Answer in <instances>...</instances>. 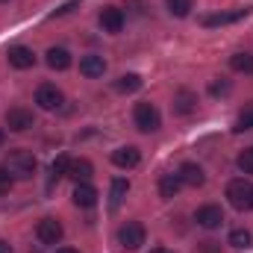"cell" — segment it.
Instances as JSON below:
<instances>
[{
    "instance_id": "14",
    "label": "cell",
    "mask_w": 253,
    "mask_h": 253,
    "mask_svg": "<svg viewBox=\"0 0 253 253\" xmlns=\"http://www.w3.org/2000/svg\"><path fill=\"white\" fill-rule=\"evenodd\" d=\"M180 180H183V186H191V189H197V186H203L206 183V174H203V168L200 165H194V162H186L180 171Z\"/></svg>"
},
{
    "instance_id": "11",
    "label": "cell",
    "mask_w": 253,
    "mask_h": 253,
    "mask_svg": "<svg viewBox=\"0 0 253 253\" xmlns=\"http://www.w3.org/2000/svg\"><path fill=\"white\" fill-rule=\"evenodd\" d=\"M248 15H251V9H236V12H218V15H206V18H200V24H203V27H224V24H236V21L248 18Z\"/></svg>"
},
{
    "instance_id": "26",
    "label": "cell",
    "mask_w": 253,
    "mask_h": 253,
    "mask_svg": "<svg viewBox=\"0 0 253 253\" xmlns=\"http://www.w3.org/2000/svg\"><path fill=\"white\" fill-rule=\"evenodd\" d=\"M209 94H212V97H224V94H230V80H224V77L212 80V83H209Z\"/></svg>"
},
{
    "instance_id": "23",
    "label": "cell",
    "mask_w": 253,
    "mask_h": 253,
    "mask_svg": "<svg viewBox=\"0 0 253 253\" xmlns=\"http://www.w3.org/2000/svg\"><path fill=\"white\" fill-rule=\"evenodd\" d=\"M68 168H71V159L68 156H56L53 159V165H50V186L59 183L62 177H68Z\"/></svg>"
},
{
    "instance_id": "1",
    "label": "cell",
    "mask_w": 253,
    "mask_h": 253,
    "mask_svg": "<svg viewBox=\"0 0 253 253\" xmlns=\"http://www.w3.org/2000/svg\"><path fill=\"white\" fill-rule=\"evenodd\" d=\"M15 180H30L36 171H39V162H36V156L30 153V150H12L9 156H6V165H3Z\"/></svg>"
},
{
    "instance_id": "17",
    "label": "cell",
    "mask_w": 253,
    "mask_h": 253,
    "mask_svg": "<svg viewBox=\"0 0 253 253\" xmlns=\"http://www.w3.org/2000/svg\"><path fill=\"white\" fill-rule=\"evenodd\" d=\"M180 189H183L180 174H162V177H159V194H162L165 200L177 197V191H180Z\"/></svg>"
},
{
    "instance_id": "33",
    "label": "cell",
    "mask_w": 253,
    "mask_h": 253,
    "mask_svg": "<svg viewBox=\"0 0 253 253\" xmlns=\"http://www.w3.org/2000/svg\"><path fill=\"white\" fill-rule=\"evenodd\" d=\"M56 253H77V251H74V248H59Z\"/></svg>"
},
{
    "instance_id": "36",
    "label": "cell",
    "mask_w": 253,
    "mask_h": 253,
    "mask_svg": "<svg viewBox=\"0 0 253 253\" xmlns=\"http://www.w3.org/2000/svg\"><path fill=\"white\" fill-rule=\"evenodd\" d=\"M0 3H9V0H0Z\"/></svg>"
},
{
    "instance_id": "20",
    "label": "cell",
    "mask_w": 253,
    "mask_h": 253,
    "mask_svg": "<svg viewBox=\"0 0 253 253\" xmlns=\"http://www.w3.org/2000/svg\"><path fill=\"white\" fill-rule=\"evenodd\" d=\"M47 68H53V71L71 68V53H68L65 47H50V50H47Z\"/></svg>"
},
{
    "instance_id": "19",
    "label": "cell",
    "mask_w": 253,
    "mask_h": 253,
    "mask_svg": "<svg viewBox=\"0 0 253 253\" xmlns=\"http://www.w3.org/2000/svg\"><path fill=\"white\" fill-rule=\"evenodd\" d=\"M194 106H197V97L191 94V91H177V97H174V112L177 115H191L194 112Z\"/></svg>"
},
{
    "instance_id": "15",
    "label": "cell",
    "mask_w": 253,
    "mask_h": 253,
    "mask_svg": "<svg viewBox=\"0 0 253 253\" xmlns=\"http://www.w3.org/2000/svg\"><path fill=\"white\" fill-rule=\"evenodd\" d=\"M74 203H77L80 209H91V206L97 203V189L88 186V183H77V189H74Z\"/></svg>"
},
{
    "instance_id": "18",
    "label": "cell",
    "mask_w": 253,
    "mask_h": 253,
    "mask_svg": "<svg viewBox=\"0 0 253 253\" xmlns=\"http://www.w3.org/2000/svg\"><path fill=\"white\" fill-rule=\"evenodd\" d=\"M126 191H129V180H126V177H115L112 186H109V206H112V209H118V206L124 203Z\"/></svg>"
},
{
    "instance_id": "24",
    "label": "cell",
    "mask_w": 253,
    "mask_h": 253,
    "mask_svg": "<svg viewBox=\"0 0 253 253\" xmlns=\"http://www.w3.org/2000/svg\"><path fill=\"white\" fill-rule=\"evenodd\" d=\"M251 242H253V236L248 233V230H233V233H230V245H233V248H239V251L251 248Z\"/></svg>"
},
{
    "instance_id": "35",
    "label": "cell",
    "mask_w": 253,
    "mask_h": 253,
    "mask_svg": "<svg viewBox=\"0 0 253 253\" xmlns=\"http://www.w3.org/2000/svg\"><path fill=\"white\" fill-rule=\"evenodd\" d=\"M3 138H6V135H3V129H0V144H3Z\"/></svg>"
},
{
    "instance_id": "6",
    "label": "cell",
    "mask_w": 253,
    "mask_h": 253,
    "mask_svg": "<svg viewBox=\"0 0 253 253\" xmlns=\"http://www.w3.org/2000/svg\"><path fill=\"white\" fill-rule=\"evenodd\" d=\"M62 91L56 88V85H50V83H42L39 88H36V103L42 106V109H47V112H53V109H59L62 106Z\"/></svg>"
},
{
    "instance_id": "27",
    "label": "cell",
    "mask_w": 253,
    "mask_h": 253,
    "mask_svg": "<svg viewBox=\"0 0 253 253\" xmlns=\"http://www.w3.org/2000/svg\"><path fill=\"white\" fill-rule=\"evenodd\" d=\"M236 165H239V171H242V174H253V147H251V150H242V153H239Z\"/></svg>"
},
{
    "instance_id": "7",
    "label": "cell",
    "mask_w": 253,
    "mask_h": 253,
    "mask_svg": "<svg viewBox=\"0 0 253 253\" xmlns=\"http://www.w3.org/2000/svg\"><path fill=\"white\" fill-rule=\"evenodd\" d=\"M194 221H197L200 227H206V230H215V227L224 224V212H221V206L206 203V206H200V209L194 212Z\"/></svg>"
},
{
    "instance_id": "4",
    "label": "cell",
    "mask_w": 253,
    "mask_h": 253,
    "mask_svg": "<svg viewBox=\"0 0 253 253\" xmlns=\"http://www.w3.org/2000/svg\"><path fill=\"white\" fill-rule=\"evenodd\" d=\"M118 245H121L124 251H138V248L144 245V227H141L138 221L121 224V230H118Z\"/></svg>"
},
{
    "instance_id": "12",
    "label": "cell",
    "mask_w": 253,
    "mask_h": 253,
    "mask_svg": "<svg viewBox=\"0 0 253 253\" xmlns=\"http://www.w3.org/2000/svg\"><path fill=\"white\" fill-rule=\"evenodd\" d=\"M100 27H103L106 33H121V30H124V12H121L118 6H106V9L100 12Z\"/></svg>"
},
{
    "instance_id": "29",
    "label": "cell",
    "mask_w": 253,
    "mask_h": 253,
    "mask_svg": "<svg viewBox=\"0 0 253 253\" xmlns=\"http://www.w3.org/2000/svg\"><path fill=\"white\" fill-rule=\"evenodd\" d=\"M12 186H15V177H12L6 168H0V194H9Z\"/></svg>"
},
{
    "instance_id": "30",
    "label": "cell",
    "mask_w": 253,
    "mask_h": 253,
    "mask_svg": "<svg viewBox=\"0 0 253 253\" xmlns=\"http://www.w3.org/2000/svg\"><path fill=\"white\" fill-rule=\"evenodd\" d=\"M77 6H80V0H71V3H65V6H59V9H56V12H53L50 18H56V15H68V12H74Z\"/></svg>"
},
{
    "instance_id": "2",
    "label": "cell",
    "mask_w": 253,
    "mask_h": 253,
    "mask_svg": "<svg viewBox=\"0 0 253 253\" xmlns=\"http://www.w3.org/2000/svg\"><path fill=\"white\" fill-rule=\"evenodd\" d=\"M132 121H135V126H138L141 132H156V129L162 126V115H159V109H156L153 103L141 100V103H135V109H132Z\"/></svg>"
},
{
    "instance_id": "10",
    "label": "cell",
    "mask_w": 253,
    "mask_h": 253,
    "mask_svg": "<svg viewBox=\"0 0 253 253\" xmlns=\"http://www.w3.org/2000/svg\"><path fill=\"white\" fill-rule=\"evenodd\" d=\"M6 126H9L12 132H27V129L33 126V112H27V109H21V106L9 109V112H6Z\"/></svg>"
},
{
    "instance_id": "5",
    "label": "cell",
    "mask_w": 253,
    "mask_h": 253,
    "mask_svg": "<svg viewBox=\"0 0 253 253\" xmlns=\"http://www.w3.org/2000/svg\"><path fill=\"white\" fill-rule=\"evenodd\" d=\"M36 236H39L42 245H59L62 236H65V230H62V224H59L56 218H42L39 227H36Z\"/></svg>"
},
{
    "instance_id": "25",
    "label": "cell",
    "mask_w": 253,
    "mask_h": 253,
    "mask_svg": "<svg viewBox=\"0 0 253 253\" xmlns=\"http://www.w3.org/2000/svg\"><path fill=\"white\" fill-rule=\"evenodd\" d=\"M165 6H168V12L177 15V18H186L191 12V0H165Z\"/></svg>"
},
{
    "instance_id": "31",
    "label": "cell",
    "mask_w": 253,
    "mask_h": 253,
    "mask_svg": "<svg viewBox=\"0 0 253 253\" xmlns=\"http://www.w3.org/2000/svg\"><path fill=\"white\" fill-rule=\"evenodd\" d=\"M212 245H215V242H203V253H215L218 251V248H212Z\"/></svg>"
},
{
    "instance_id": "3",
    "label": "cell",
    "mask_w": 253,
    "mask_h": 253,
    "mask_svg": "<svg viewBox=\"0 0 253 253\" xmlns=\"http://www.w3.org/2000/svg\"><path fill=\"white\" fill-rule=\"evenodd\" d=\"M227 200L236 206V209H253V186L248 180H233L227 186Z\"/></svg>"
},
{
    "instance_id": "9",
    "label": "cell",
    "mask_w": 253,
    "mask_h": 253,
    "mask_svg": "<svg viewBox=\"0 0 253 253\" xmlns=\"http://www.w3.org/2000/svg\"><path fill=\"white\" fill-rule=\"evenodd\" d=\"M80 74H83V77H88V80L103 77V74H106V59H103V56H97V53L83 56V59H80Z\"/></svg>"
},
{
    "instance_id": "13",
    "label": "cell",
    "mask_w": 253,
    "mask_h": 253,
    "mask_svg": "<svg viewBox=\"0 0 253 253\" xmlns=\"http://www.w3.org/2000/svg\"><path fill=\"white\" fill-rule=\"evenodd\" d=\"M138 162H141V153H138V147H132V144L112 150V165H118V168H135Z\"/></svg>"
},
{
    "instance_id": "32",
    "label": "cell",
    "mask_w": 253,
    "mask_h": 253,
    "mask_svg": "<svg viewBox=\"0 0 253 253\" xmlns=\"http://www.w3.org/2000/svg\"><path fill=\"white\" fill-rule=\"evenodd\" d=\"M0 253H12V245H9V242H3V239H0Z\"/></svg>"
},
{
    "instance_id": "8",
    "label": "cell",
    "mask_w": 253,
    "mask_h": 253,
    "mask_svg": "<svg viewBox=\"0 0 253 253\" xmlns=\"http://www.w3.org/2000/svg\"><path fill=\"white\" fill-rule=\"evenodd\" d=\"M9 65L12 68H18V71H27V68H33L36 65V53L30 50V47H24V44H15V47H9Z\"/></svg>"
},
{
    "instance_id": "22",
    "label": "cell",
    "mask_w": 253,
    "mask_h": 253,
    "mask_svg": "<svg viewBox=\"0 0 253 253\" xmlns=\"http://www.w3.org/2000/svg\"><path fill=\"white\" fill-rule=\"evenodd\" d=\"M230 68L239 74H253V53H233L230 56Z\"/></svg>"
},
{
    "instance_id": "28",
    "label": "cell",
    "mask_w": 253,
    "mask_h": 253,
    "mask_svg": "<svg viewBox=\"0 0 253 253\" xmlns=\"http://www.w3.org/2000/svg\"><path fill=\"white\" fill-rule=\"evenodd\" d=\"M245 129H253V106H248L236 121V132H245Z\"/></svg>"
},
{
    "instance_id": "34",
    "label": "cell",
    "mask_w": 253,
    "mask_h": 253,
    "mask_svg": "<svg viewBox=\"0 0 253 253\" xmlns=\"http://www.w3.org/2000/svg\"><path fill=\"white\" fill-rule=\"evenodd\" d=\"M150 253H171V251H165V248H153Z\"/></svg>"
},
{
    "instance_id": "21",
    "label": "cell",
    "mask_w": 253,
    "mask_h": 253,
    "mask_svg": "<svg viewBox=\"0 0 253 253\" xmlns=\"http://www.w3.org/2000/svg\"><path fill=\"white\" fill-rule=\"evenodd\" d=\"M115 88H118L121 94H132V91L141 88V77H138V74H121V77L115 80Z\"/></svg>"
},
{
    "instance_id": "16",
    "label": "cell",
    "mask_w": 253,
    "mask_h": 253,
    "mask_svg": "<svg viewBox=\"0 0 253 253\" xmlns=\"http://www.w3.org/2000/svg\"><path fill=\"white\" fill-rule=\"evenodd\" d=\"M68 177L77 180V183H88V180L94 177V165H91L88 159H74L71 168H68Z\"/></svg>"
}]
</instances>
